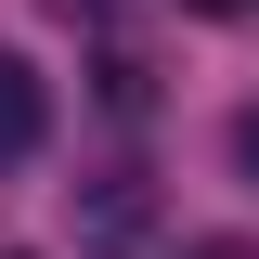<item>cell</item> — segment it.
Here are the masks:
<instances>
[{"label":"cell","mask_w":259,"mask_h":259,"mask_svg":"<svg viewBox=\"0 0 259 259\" xmlns=\"http://www.w3.org/2000/svg\"><path fill=\"white\" fill-rule=\"evenodd\" d=\"M182 259H259V246H246V233H207V246H182Z\"/></svg>","instance_id":"5b68a950"},{"label":"cell","mask_w":259,"mask_h":259,"mask_svg":"<svg viewBox=\"0 0 259 259\" xmlns=\"http://www.w3.org/2000/svg\"><path fill=\"white\" fill-rule=\"evenodd\" d=\"M52 13H65V26H117L130 0H52Z\"/></svg>","instance_id":"277c9868"},{"label":"cell","mask_w":259,"mask_h":259,"mask_svg":"<svg viewBox=\"0 0 259 259\" xmlns=\"http://www.w3.org/2000/svg\"><path fill=\"white\" fill-rule=\"evenodd\" d=\"M0 259H26V246H0Z\"/></svg>","instance_id":"ba28073f"},{"label":"cell","mask_w":259,"mask_h":259,"mask_svg":"<svg viewBox=\"0 0 259 259\" xmlns=\"http://www.w3.org/2000/svg\"><path fill=\"white\" fill-rule=\"evenodd\" d=\"M65 221H78V246H91V259H130L143 233H156V182H143V168H104Z\"/></svg>","instance_id":"6da1fadb"},{"label":"cell","mask_w":259,"mask_h":259,"mask_svg":"<svg viewBox=\"0 0 259 259\" xmlns=\"http://www.w3.org/2000/svg\"><path fill=\"white\" fill-rule=\"evenodd\" d=\"M233 156H246V168H259V104H246V117H233Z\"/></svg>","instance_id":"52a82bcc"},{"label":"cell","mask_w":259,"mask_h":259,"mask_svg":"<svg viewBox=\"0 0 259 259\" xmlns=\"http://www.w3.org/2000/svg\"><path fill=\"white\" fill-rule=\"evenodd\" d=\"M104 104H117V117H143V104H156V78H143V52H104Z\"/></svg>","instance_id":"3957f363"},{"label":"cell","mask_w":259,"mask_h":259,"mask_svg":"<svg viewBox=\"0 0 259 259\" xmlns=\"http://www.w3.org/2000/svg\"><path fill=\"white\" fill-rule=\"evenodd\" d=\"M39 143H52V78L26 52H0V168H26Z\"/></svg>","instance_id":"7a4b0ae2"},{"label":"cell","mask_w":259,"mask_h":259,"mask_svg":"<svg viewBox=\"0 0 259 259\" xmlns=\"http://www.w3.org/2000/svg\"><path fill=\"white\" fill-rule=\"evenodd\" d=\"M182 13H207V26H233V13H259V0H182Z\"/></svg>","instance_id":"8992f818"}]
</instances>
